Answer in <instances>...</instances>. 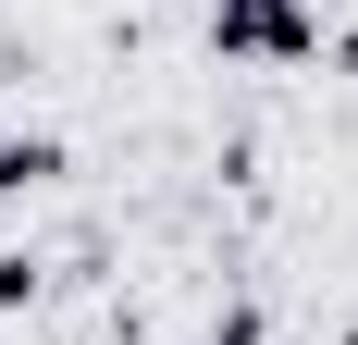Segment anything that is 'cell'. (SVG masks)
<instances>
[{"mask_svg": "<svg viewBox=\"0 0 358 345\" xmlns=\"http://www.w3.org/2000/svg\"><path fill=\"white\" fill-rule=\"evenodd\" d=\"M334 345H358V333H334Z\"/></svg>", "mask_w": 358, "mask_h": 345, "instance_id": "cell-4", "label": "cell"}, {"mask_svg": "<svg viewBox=\"0 0 358 345\" xmlns=\"http://www.w3.org/2000/svg\"><path fill=\"white\" fill-rule=\"evenodd\" d=\"M25 296H37V259H25V247H0V309H25Z\"/></svg>", "mask_w": 358, "mask_h": 345, "instance_id": "cell-3", "label": "cell"}, {"mask_svg": "<svg viewBox=\"0 0 358 345\" xmlns=\"http://www.w3.org/2000/svg\"><path fill=\"white\" fill-rule=\"evenodd\" d=\"M50 172H62V136H0V198H25Z\"/></svg>", "mask_w": 358, "mask_h": 345, "instance_id": "cell-2", "label": "cell"}, {"mask_svg": "<svg viewBox=\"0 0 358 345\" xmlns=\"http://www.w3.org/2000/svg\"><path fill=\"white\" fill-rule=\"evenodd\" d=\"M210 50L222 62H309L322 25H309L296 0H210Z\"/></svg>", "mask_w": 358, "mask_h": 345, "instance_id": "cell-1", "label": "cell"}]
</instances>
